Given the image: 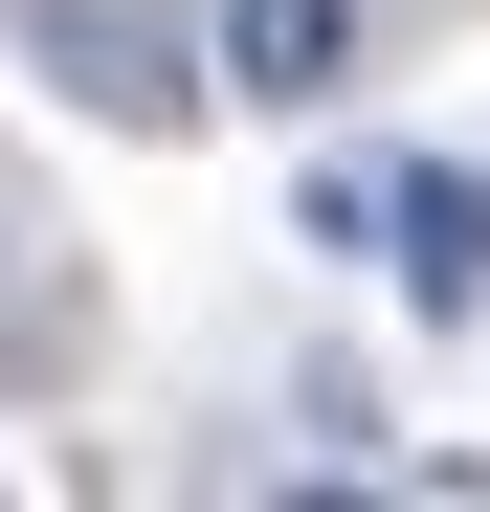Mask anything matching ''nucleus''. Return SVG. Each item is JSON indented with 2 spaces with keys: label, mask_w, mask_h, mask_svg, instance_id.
<instances>
[{
  "label": "nucleus",
  "mask_w": 490,
  "mask_h": 512,
  "mask_svg": "<svg viewBox=\"0 0 490 512\" xmlns=\"http://www.w3.org/2000/svg\"><path fill=\"white\" fill-rule=\"evenodd\" d=\"M23 67L112 134H201L223 112V23H156V0H23Z\"/></svg>",
  "instance_id": "obj_1"
},
{
  "label": "nucleus",
  "mask_w": 490,
  "mask_h": 512,
  "mask_svg": "<svg viewBox=\"0 0 490 512\" xmlns=\"http://www.w3.org/2000/svg\"><path fill=\"white\" fill-rule=\"evenodd\" d=\"M379 268H401V312H424V334H468V312H490V179H468V156H401Z\"/></svg>",
  "instance_id": "obj_2"
},
{
  "label": "nucleus",
  "mask_w": 490,
  "mask_h": 512,
  "mask_svg": "<svg viewBox=\"0 0 490 512\" xmlns=\"http://www.w3.org/2000/svg\"><path fill=\"white\" fill-rule=\"evenodd\" d=\"M223 90L245 112H335L357 90V0H223Z\"/></svg>",
  "instance_id": "obj_3"
},
{
  "label": "nucleus",
  "mask_w": 490,
  "mask_h": 512,
  "mask_svg": "<svg viewBox=\"0 0 490 512\" xmlns=\"http://www.w3.org/2000/svg\"><path fill=\"white\" fill-rule=\"evenodd\" d=\"M379 223H401V179H379V156H335V179L290 201V245H379Z\"/></svg>",
  "instance_id": "obj_4"
}]
</instances>
